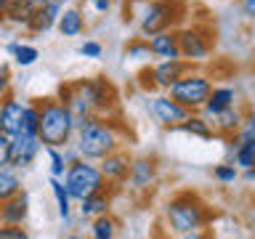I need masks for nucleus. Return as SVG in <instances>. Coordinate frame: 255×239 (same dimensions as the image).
<instances>
[{"label":"nucleus","instance_id":"f257e3e1","mask_svg":"<svg viewBox=\"0 0 255 239\" xmlns=\"http://www.w3.org/2000/svg\"><path fill=\"white\" fill-rule=\"evenodd\" d=\"M59 101H64L75 115V125L80 127L88 117H112L117 112V88L107 77H83L59 85Z\"/></svg>","mask_w":255,"mask_h":239},{"label":"nucleus","instance_id":"f03ea898","mask_svg":"<svg viewBox=\"0 0 255 239\" xmlns=\"http://www.w3.org/2000/svg\"><path fill=\"white\" fill-rule=\"evenodd\" d=\"M213 221L207 202L197 191H178L165 205V226L178 237H191Z\"/></svg>","mask_w":255,"mask_h":239},{"label":"nucleus","instance_id":"7ed1b4c3","mask_svg":"<svg viewBox=\"0 0 255 239\" xmlns=\"http://www.w3.org/2000/svg\"><path fill=\"white\" fill-rule=\"evenodd\" d=\"M72 143L77 146L80 157L99 162L101 157H107L123 146V133H120V125L112 117L93 115L75 130V141Z\"/></svg>","mask_w":255,"mask_h":239},{"label":"nucleus","instance_id":"20e7f679","mask_svg":"<svg viewBox=\"0 0 255 239\" xmlns=\"http://www.w3.org/2000/svg\"><path fill=\"white\" fill-rule=\"evenodd\" d=\"M40 104V141H43V146H59L64 149L67 143L75 141V115H72V109L67 107L64 101H59L56 96L51 99H37Z\"/></svg>","mask_w":255,"mask_h":239},{"label":"nucleus","instance_id":"39448f33","mask_svg":"<svg viewBox=\"0 0 255 239\" xmlns=\"http://www.w3.org/2000/svg\"><path fill=\"white\" fill-rule=\"evenodd\" d=\"M183 13H186L183 0H146L138 11V35L149 37L173 29L183 19Z\"/></svg>","mask_w":255,"mask_h":239},{"label":"nucleus","instance_id":"423d86ee","mask_svg":"<svg viewBox=\"0 0 255 239\" xmlns=\"http://www.w3.org/2000/svg\"><path fill=\"white\" fill-rule=\"evenodd\" d=\"M64 186H67L69 197L75 199V202H80V199H85L88 194H93V191L107 189V178H104L99 162L80 157V159H75V162L67 165Z\"/></svg>","mask_w":255,"mask_h":239},{"label":"nucleus","instance_id":"0eeeda50","mask_svg":"<svg viewBox=\"0 0 255 239\" xmlns=\"http://www.w3.org/2000/svg\"><path fill=\"white\" fill-rule=\"evenodd\" d=\"M213 91V80L205 75V72H197V69H189L186 75L181 80H175V83L167 88L165 93H170L178 104H183L189 112H199L205 107L207 96Z\"/></svg>","mask_w":255,"mask_h":239},{"label":"nucleus","instance_id":"6e6552de","mask_svg":"<svg viewBox=\"0 0 255 239\" xmlns=\"http://www.w3.org/2000/svg\"><path fill=\"white\" fill-rule=\"evenodd\" d=\"M178 32V48H181V59H186L191 64H202L207 61V56L213 53V32L207 27H199V24H191V27L175 29Z\"/></svg>","mask_w":255,"mask_h":239},{"label":"nucleus","instance_id":"1a4fd4ad","mask_svg":"<svg viewBox=\"0 0 255 239\" xmlns=\"http://www.w3.org/2000/svg\"><path fill=\"white\" fill-rule=\"evenodd\" d=\"M149 112H151V117L157 120L162 127H167V130H175L183 120H186L191 112L183 107V104H178L173 99L170 93H159L154 96V99L149 101Z\"/></svg>","mask_w":255,"mask_h":239},{"label":"nucleus","instance_id":"9d476101","mask_svg":"<svg viewBox=\"0 0 255 239\" xmlns=\"http://www.w3.org/2000/svg\"><path fill=\"white\" fill-rule=\"evenodd\" d=\"M130 162H133V157L128 154V151H123V146L99 159V167H101L104 178H107V186L109 189H117V186H123V183H128V175H130Z\"/></svg>","mask_w":255,"mask_h":239},{"label":"nucleus","instance_id":"9b49d317","mask_svg":"<svg viewBox=\"0 0 255 239\" xmlns=\"http://www.w3.org/2000/svg\"><path fill=\"white\" fill-rule=\"evenodd\" d=\"M40 151H43V141H40V135H29V133L11 135V165L13 167H19V170L32 167Z\"/></svg>","mask_w":255,"mask_h":239},{"label":"nucleus","instance_id":"f8f14e48","mask_svg":"<svg viewBox=\"0 0 255 239\" xmlns=\"http://www.w3.org/2000/svg\"><path fill=\"white\" fill-rule=\"evenodd\" d=\"M189 69H194V64L186 59H159V64L151 67V83L157 91H167L175 80H181Z\"/></svg>","mask_w":255,"mask_h":239},{"label":"nucleus","instance_id":"ddd939ff","mask_svg":"<svg viewBox=\"0 0 255 239\" xmlns=\"http://www.w3.org/2000/svg\"><path fill=\"white\" fill-rule=\"evenodd\" d=\"M24 109H27V104L19 101L13 93H8L0 101V130L5 135H16L24 130Z\"/></svg>","mask_w":255,"mask_h":239},{"label":"nucleus","instance_id":"4468645a","mask_svg":"<svg viewBox=\"0 0 255 239\" xmlns=\"http://www.w3.org/2000/svg\"><path fill=\"white\" fill-rule=\"evenodd\" d=\"M27 218H29V194L24 189L16 197L0 202V223H16V226H24Z\"/></svg>","mask_w":255,"mask_h":239},{"label":"nucleus","instance_id":"2eb2a0df","mask_svg":"<svg viewBox=\"0 0 255 239\" xmlns=\"http://www.w3.org/2000/svg\"><path fill=\"white\" fill-rule=\"evenodd\" d=\"M149 51L154 59H181V48H178V32L175 29H165L157 35L146 37Z\"/></svg>","mask_w":255,"mask_h":239},{"label":"nucleus","instance_id":"dca6fc26","mask_svg":"<svg viewBox=\"0 0 255 239\" xmlns=\"http://www.w3.org/2000/svg\"><path fill=\"white\" fill-rule=\"evenodd\" d=\"M213 127H215V135H221V138H234V135L242 130V125H245V112L237 107H229V109H223L221 115H215L213 120Z\"/></svg>","mask_w":255,"mask_h":239},{"label":"nucleus","instance_id":"f3484780","mask_svg":"<svg viewBox=\"0 0 255 239\" xmlns=\"http://www.w3.org/2000/svg\"><path fill=\"white\" fill-rule=\"evenodd\" d=\"M61 8L64 5H59L56 0H48V3L37 5V11H35V16H32L27 32L29 35H45V32H51L56 27V21H59V16H61Z\"/></svg>","mask_w":255,"mask_h":239},{"label":"nucleus","instance_id":"a211bd4d","mask_svg":"<svg viewBox=\"0 0 255 239\" xmlns=\"http://www.w3.org/2000/svg\"><path fill=\"white\" fill-rule=\"evenodd\" d=\"M237 104V91L231 85H213V91L210 96H207V101H205V107L199 109L207 120H213L215 115H221L223 109H229V107H234Z\"/></svg>","mask_w":255,"mask_h":239},{"label":"nucleus","instance_id":"6ab92c4d","mask_svg":"<svg viewBox=\"0 0 255 239\" xmlns=\"http://www.w3.org/2000/svg\"><path fill=\"white\" fill-rule=\"evenodd\" d=\"M128 181H130L133 189H149L157 181V159L154 157H133Z\"/></svg>","mask_w":255,"mask_h":239},{"label":"nucleus","instance_id":"aec40b11","mask_svg":"<svg viewBox=\"0 0 255 239\" xmlns=\"http://www.w3.org/2000/svg\"><path fill=\"white\" fill-rule=\"evenodd\" d=\"M112 191L115 189H99V191H93V194H88L85 199H80V215L83 218H96V215H104V213H109L112 210Z\"/></svg>","mask_w":255,"mask_h":239},{"label":"nucleus","instance_id":"412c9836","mask_svg":"<svg viewBox=\"0 0 255 239\" xmlns=\"http://www.w3.org/2000/svg\"><path fill=\"white\" fill-rule=\"evenodd\" d=\"M35 11H37V5L32 3V0H8L5 11H3V19L8 24H13V27L27 29L29 21H32V16H35Z\"/></svg>","mask_w":255,"mask_h":239},{"label":"nucleus","instance_id":"4be33fe9","mask_svg":"<svg viewBox=\"0 0 255 239\" xmlns=\"http://www.w3.org/2000/svg\"><path fill=\"white\" fill-rule=\"evenodd\" d=\"M175 130L186 133V135H191V138H202V141L215 138V127H213V122L202 115V112H191Z\"/></svg>","mask_w":255,"mask_h":239},{"label":"nucleus","instance_id":"5701e85b","mask_svg":"<svg viewBox=\"0 0 255 239\" xmlns=\"http://www.w3.org/2000/svg\"><path fill=\"white\" fill-rule=\"evenodd\" d=\"M88 21L80 8H61V16L56 21V29L61 32V37H80L85 32Z\"/></svg>","mask_w":255,"mask_h":239},{"label":"nucleus","instance_id":"b1692460","mask_svg":"<svg viewBox=\"0 0 255 239\" xmlns=\"http://www.w3.org/2000/svg\"><path fill=\"white\" fill-rule=\"evenodd\" d=\"M48 186H51V194H53V199H56L59 218L64 221V226H69V223H72V205H75V199L69 197L67 186H64V178H56V175H51V178H48Z\"/></svg>","mask_w":255,"mask_h":239},{"label":"nucleus","instance_id":"393cba45","mask_svg":"<svg viewBox=\"0 0 255 239\" xmlns=\"http://www.w3.org/2000/svg\"><path fill=\"white\" fill-rule=\"evenodd\" d=\"M5 53L13 59L16 67H32L37 59H40V51H37V45H32V43H21V40H13V43H8L5 45Z\"/></svg>","mask_w":255,"mask_h":239},{"label":"nucleus","instance_id":"a878e982","mask_svg":"<svg viewBox=\"0 0 255 239\" xmlns=\"http://www.w3.org/2000/svg\"><path fill=\"white\" fill-rule=\"evenodd\" d=\"M21 191V175H19V167L13 165H3L0 167V202L16 197Z\"/></svg>","mask_w":255,"mask_h":239},{"label":"nucleus","instance_id":"bb28decb","mask_svg":"<svg viewBox=\"0 0 255 239\" xmlns=\"http://www.w3.org/2000/svg\"><path fill=\"white\" fill-rule=\"evenodd\" d=\"M117 229H120V223H117L115 215H109V213L91 218V237L93 239H115Z\"/></svg>","mask_w":255,"mask_h":239},{"label":"nucleus","instance_id":"cd10ccee","mask_svg":"<svg viewBox=\"0 0 255 239\" xmlns=\"http://www.w3.org/2000/svg\"><path fill=\"white\" fill-rule=\"evenodd\" d=\"M45 149V157H48V173L56 175V178H64V173H67V159H64V149L59 146H43Z\"/></svg>","mask_w":255,"mask_h":239},{"label":"nucleus","instance_id":"c85d7f7f","mask_svg":"<svg viewBox=\"0 0 255 239\" xmlns=\"http://www.w3.org/2000/svg\"><path fill=\"white\" fill-rule=\"evenodd\" d=\"M125 59H128V61H138V64L154 59V56H151V51H149L146 37H135V40H130V43L125 45Z\"/></svg>","mask_w":255,"mask_h":239},{"label":"nucleus","instance_id":"c756f323","mask_svg":"<svg viewBox=\"0 0 255 239\" xmlns=\"http://www.w3.org/2000/svg\"><path fill=\"white\" fill-rule=\"evenodd\" d=\"M40 130V104L37 99L27 104V109H24V130L21 133H29V135H37Z\"/></svg>","mask_w":255,"mask_h":239},{"label":"nucleus","instance_id":"7c9ffc66","mask_svg":"<svg viewBox=\"0 0 255 239\" xmlns=\"http://www.w3.org/2000/svg\"><path fill=\"white\" fill-rule=\"evenodd\" d=\"M213 178L218 183H234L239 178V167L234 162H221L213 167Z\"/></svg>","mask_w":255,"mask_h":239},{"label":"nucleus","instance_id":"2f4dec72","mask_svg":"<svg viewBox=\"0 0 255 239\" xmlns=\"http://www.w3.org/2000/svg\"><path fill=\"white\" fill-rule=\"evenodd\" d=\"M29 231L16 223H0V239H27Z\"/></svg>","mask_w":255,"mask_h":239},{"label":"nucleus","instance_id":"473e14b6","mask_svg":"<svg viewBox=\"0 0 255 239\" xmlns=\"http://www.w3.org/2000/svg\"><path fill=\"white\" fill-rule=\"evenodd\" d=\"M80 56H83V59H101L104 45L99 43V40H85V43L80 45Z\"/></svg>","mask_w":255,"mask_h":239},{"label":"nucleus","instance_id":"72a5a7b5","mask_svg":"<svg viewBox=\"0 0 255 239\" xmlns=\"http://www.w3.org/2000/svg\"><path fill=\"white\" fill-rule=\"evenodd\" d=\"M3 165H11V135L0 130V167Z\"/></svg>","mask_w":255,"mask_h":239},{"label":"nucleus","instance_id":"f704fd0d","mask_svg":"<svg viewBox=\"0 0 255 239\" xmlns=\"http://www.w3.org/2000/svg\"><path fill=\"white\" fill-rule=\"evenodd\" d=\"M11 69L5 67V64H0V101L5 99L8 93H11Z\"/></svg>","mask_w":255,"mask_h":239},{"label":"nucleus","instance_id":"c9c22d12","mask_svg":"<svg viewBox=\"0 0 255 239\" xmlns=\"http://www.w3.org/2000/svg\"><path fill=\"white\" fill-rule=\"evenodd\" d=\"M85 3L91 5V11H96V13H109V8L115 0H85Z\"/></svg>","mask_w":255,"mask_h":239},{"label":"nucleus","instance_id":"e433bc0d","mask_svg":"<svg viewBox=\"0 0 255 239\" xmlns=\"http://www.w3.org/2000/svg\"><path fill=\"white\" fill-rule=\"evenodd\" d=\"M138 85L143 91H151V88H154V83H151V67H143L138 72Z\"/></svg>","mask_w":255,"mask_h":239},{"label":"nucleus","instance_id":"4c0bfd02","mask_svg":"<svg viewBox=\"0 0 255 239\" xmlns=\"http://www.w3.org/2000/svg\"><path fill=\"white\" fill-rule=\"evenodd\" d=\"M242 13L247 19H255V0H242Z\"/></svg>","mask_w":255,"mask_h":239},{"label":"nucleus","instance_id":"58836bf2","mask_svg":"<svg viewBox=\"0 0 255 239\" xmlns=\"http://www.w3.org/2000/svg\"><path fill=\"white\" fill-rule=\"evenodd\" d=\"M245 127H247V130H253V133H255V109H253V112H247V115H245Z\"/></svg>","mask_w":255,"mask_h":239},{"label":"nucleus","instance_id":"ea45409f","mask_svg":"<svg viewBox=\"0 0 255 239\" xmlns=\"http://www.w3.org/2000/svg\"><path fill=\"white\" fill-rule=\"evenodd\" d=\"M242 178H245V181H255V167H245V170H242Z\"/></svg>","mask_w":255,"mask_h":239},{"label":"nucleus","instance_id":"a19ab883","mask_svg":"<svg viewBox=\"0 0 255 239\" xmlns=\"http://www.w3.org/2000/svg\"><path fill=\"white\" fill-rule=\"evenodd\" d=\"M5 3H8V0H0V24H3L5 19H3V11H5Z\"/></svg>","mask_w":255,"mask_h":239},{"label":"nucleus","instance_id":"79ce46f5","mask_svg":"<svg viewBox=\"0 0 255 239\" xmlns=\"http://www.w3.org/2000/svg\"><path fill=\"white\" fill-rule=\"evenodd\" d=\"M32 3H35V5H43V3H48V0H32Z\"/></svg>","mask_w":255,"mask_h":239},{"label":"nucleus","instance_id":"37998d69","mask_svg":"<svg viewBox=\"0 0 255 239\" xmlns=\"http://www.w3.org/2000/svg\"><path fill=\"white\" fill-rule=\"evenodd\" d=\"M56 3H59V5H67V3H69V0H56Z\"/></svg>","mask_w":255,"mask_h":239},{"label":"nucleus","instance_id":"c03bdc74","mask_svg":"<svg viewBox=\"0 0 255 239\" xmlns=\"http://www.w3.org/2000/svg\"><path fill=\"white\" fill-rule=\"evenodd\" d=\"M250 221H253V223H255V210H253V215H250Z\"/></svg>","mask_w":255,"mask_h":239}]
</instances>
